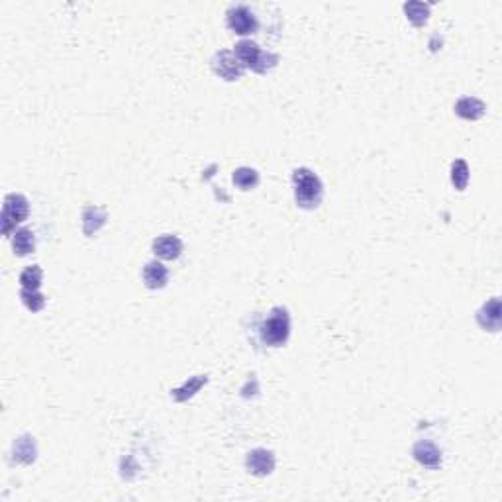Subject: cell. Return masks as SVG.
Instances as JSON below:
<instances>
[{"label":"cell","instance_id":"obj_19","mask_svg":"<svg viewBox=\"0 0 502 502\" xmlns=\"http://www.w3.org/2000/svg\"><path fill=\"white\" fill-rule=\"evenodd\" d=\"M41 279H44V271L39 265H29L22 271L20 275V284L24 291H39L41 286Z\"/></svg>","mask_w":502,"mask_h":502},{"label":"cell","instance_id":"obj_3","mask_svg":"<svg viewBox=\"0 0 502 502\" xmlns=\"http://www.w3.org/2000/svg\"><path fill=\"white\" fill-rule=\"evenodd\" d=\"M234 53L237 59L242 61V65L256 71L259 75H265L269 71H273L279 63V55L271 53V51H263L257 44H253L251 39H242L237 41Z\"/></svg>","mask_w":502,"mask_h":502},{"label":"cell","instance_id":"obj_8","mask_svg":"<svg viewBox=\"0 0 502 502\" xmlns=\"http://www.w3.org/2000/svg\"><path fill=\"white\" fill-rule=\"evenodd\" d=\"M152 249L155 257L165 259V261H175L183 253V242H180V237L173 236V234H165V236L153 239Z\"/></svg>","mask_w":502,"mask_h":502},{"label":"cell","instance_id":"obj_1","mask_svg":"<svg viewBox=\"0 0 502 502\" xmlns=\"http://www.w3.org/2000/svg\"><path fill=\"white\" fill-rule=\"evenodd\" d=\"M291 336V316L284 306L271 308L251 324V341L263 348H283Z\"/></svg>","mask_w":502,"mask_h":502},{"label":"cell","instance_id":"obj_16","mask_svg":"<svg viewBox=\"0 0 502 502\" xmlns=\"http://www.w3.org/2000/svg\"><path fill=\"white\" fill-rule=\"evenodd\" d=\"M206 383H209V377H206V375H197V377L187 381L179 389L171 390V397H173V400H177V402H185V400H189L190 397H194Z\"/></svg>","mask_w":502,"mask_h":502},{"label":"cell","instance_id":"obj_10","mask_svg":"<svg viewBox=\"0 0 502 502\" xmlns=\"http://www.w3.org/2000/svg\"><path fill=\"white\" fill-rule=\"evenodd\" d=\"M477 322L487 332L501 330V300L496 296L483 304V308L477 312Z\"/></svg>","mask_w":502,"mask_h":502},{"label":"cell","instance_id":"obj_17","mask_svg":"<svg viewBox=\"0 0 502 502\" xmlns=\"http://www.w3.org/2000/svg\"><path fill=\"white\" fill-rule=\"evenodd\" d=\"M232 180H234V185H236L237 189L251 190L256 189L257 183H259V173L256 169H251V167H239V169L234 171Z\"/></svg>","mask_w":502,"mask_h":502},{"label":"cell","instance_id":"obj_21","mask_svg":"<svg viewBox=\"0 0 502 502\" xmlns=\"http://www.w3.org/2000/svg\"><path fill=\"white\" fill-rule=\"evenodd\" d=\"M20 296H22V303H24V306L28 308V310H32V312H39L44 306H46V296L44 294H39L38 291H24L22 289V293H20Z\"/></svg>","mask_w":502,"mask_h":502},{"label":"cell","instance_id":"obj_2","mask_svg":"<svg viewBox=\"0 0 502 502\" xmlns=\"http://www.w3.org/2000/svg\"><path fill=\"white\" fill-rule=\"evenodd\" d=\"M293 189L296 206L304 210H314L320 206L324 199V185L320 177L308 167H298L293 171Z\"/></svg>","mask_w":502,"mask_h":502},{"label":"cell","instance_id":"obj_9","mask_svg":"<svg viewBox=\"0 0 502 502\" xmlns=\"http://www.w3.org/2000/svg\"><path fill=\"white\" fill-rule=\"evenodd\" d=\"M412 455L416 459L418 463L424 465V467H430V469H440L442 467V449L430 442V440H420L414 444V449H412Z\"/></svg>","mask_w":502,"mask_h":502},{"label":"cell","instance_id":"obj_13","mask_svg":"<svg viewBox=\"0 0 502 502\" xmlns=\"http://www.w3.org/2000/svg\"><path fill=\"white\" fill-rule=\"evenodd\" d=\"M12 455L14 459L22 465H29L36 461V455H38V447H36V442L32 436H22L14 442V447H12Z\"/></svg>","mask_w":502,"mask_h":502},{"label":"cell","instance_id":"obj_12","mask_svg":"<svg viewBox=\"0 0 502 502\" xmlns=\"http://www.w3.org/2000/svg\"><path fill=\"white\" fill-rule=\"evenodd\" d=\"M454 110L455 114H457L459 118H463V120H479V118H483L484 116L487 106H484L483 100H479V98H475V96H463V98H459V100L455 103Z\"/></svg>","mask_w":502,"mask_h":502},{"label":"cell","instance_id":"obj_4","mask_svg":"<svg viewBox=\"0 0 502 502\" xmlns=\"http://www.w3.org/2000/svg\"><path fill=\"white\" fill-rule=\"evenodd\" d=\"M28 214H29V202L26 197L16 194V192L6 194L4 206H2V234H4L6 237H10L12 230L28 218Z\"/></svg>","mask_w":502,"mask_h":502},{"label":"cell","instance_id":"obj_14","mask_svg":"<svg viewBox=\"0 0 502 502\" xmlns=\"http://www.w3.org/2000/svg\"><path fill=\"white\" fill-rule=\"evenodd\" d=\"M12 249L18 257L29 256L36 249V237L29 227H20L12 236Z\"/></svg>","mask_w":502,"mask_h":502},{"label":"cell","instance_id":"obj_7","mask_svg":"<svg viewBox=\"0 0 502 502\" xmlns=\"http://www.w3.org/2000/svg\"><path fill=\"white\" fill-rule=\"evenodd\" d=\"M246 467L251 475L267 477L275 469V454L271 449H263V447L251 449L246 457Z\"/></svg>","mask_w":502,"mask_h":502},{"label":"cell","instance_id":"obj_6","mask_svg":"<svg viewBox=\"0 0 502 502\" xmlns=\"http://www.w3.org/2000/svg\"><path fill=\"white\" fill-rule=\"evenodd\" d=\"M210 65H212V71L224 81H237V79H242L244 71H246V67L242 65V61L237 59L236 53L230 51V49L218 51L216 55L212 57Z\"/></svg>","mask_w":502,"mask_h":502},{"label":"cell","instance_id":"obj_20","mask_svg":"<svg viewBox=\"0 0 502 502\" xmlns=\"http://www.w3.org/2000/svg\"><path fill=\"white\" fill-rule=\"evenodd\" d=\"M467 183H469V165L465 159H455L451 163V185L457 190H465Z\"/></svg>","mask_w":502,"mask_h":502},{"label":"cell","instance_id":"obj_15","mask_svg":"<svg viewBox=\"0 0 502 502\" xmlns=\"http://www.w3.org/2000/svg\"><path fill=\"white\" fill-rule=\"evenodd\" d=\"M106 224V212L98 206H86L83 210V232L85 236L93 237Z\"/></svg>","mask_w":502,"mask_h":502},{"label":"cell","instance_id":"obj_5","mask_svg":"<svg viewBox=\"0 0 502 502\" xmlns=\"http://www.w3.org/2000/svg\"><path fill=\"white\" fill-rule=\"evenodd\" d=\"M226 24L227 28L232 29L237 36H249L256 34L259 24H257L256 14L253 10L246 6V4H236L226 12Z\"/></svg>","mask_w":502,"mask_h":502},{"label":"cell","instance_id":"obj_11","mask_svg":"<svg viewBox=\"0 0 502 502\" xmlns=\"http://www.w3.org/2000/svg\"><path fill=\"white\" fill-rule=\"evenodd\" d=\"M143 283L152 291H159L169 283V269L159 263V261H150L143 267Z\"/></svg>","mask_w":502,"mask_h":502},{"label":"cell","instance_id":"obj_18","mask_svg":"<svg viewBox=\"0 0 502 502\" xmlns=\"http://www.w3.org/2000/svg\"><path fill=\"white\" fill-rule=\"evenodd\" d=\"M404 14H407V18L410 20L416 28H420V26H424L428 22L430 6L424 4V2H408V4H404Z\"/></svg>","mask_w":502,"mask_h":502}]
</instances>
